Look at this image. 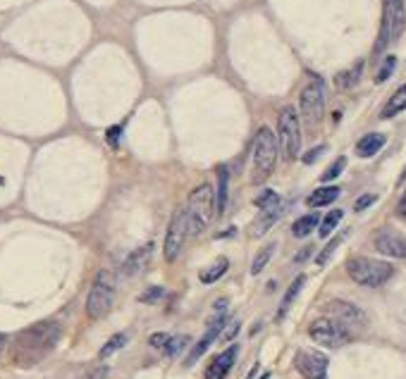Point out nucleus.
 <instances>
[{"label": "nucleus", "mask_w": 406, "mask_h": 379, "mask_svg": "<svg viewBox=\"0 0 406 379\" xmlns=\"http://www.w3.org/2000/svg\"><path fill=\"white\" fill-rule=\"evenodd\" d=\"M58 339H60L58 322H51V320L36 322L29 330L17 334L12 360H15L20 368H31V365L41 363V360L55 349Z\"/></svg>", "instance_id": "nucleus-1"}, {"label": "nucleus", "mask_w": 406, "mask_h": 379, "mask_svg": "<svg viewBox=\"0 0 406 379\" xmlns=\"http://www.w3.org/2000/svg\"><path fill=\"white\" fill-rule=\"evenodd\" d=\"M186 222H189L191 234H201L217 217V200L215 188L210 184L196 186L189 193V203H186Z\"/></svg>", "instance_id": "nucleus-2"}, {"label": "nucleus", "mask_w": 406, "mask_h": 379, "mask_svg": "<svg viewBox=\"0 0 406 379\" xmlns=\"http://www.w3.org/2000/svg\"><path fill=\"white\" fill-rule=\"evenodd\" d=\"M347 272L356 284H361V287L378 289L383 287L385 282L392 279L395 267H392L390 263L373 260V258H366V255H356L347 260Z\"/></svg>", "instance_id": "nucleus-3"}, {"label": "nucleus", "mask_w": 406, "mask_h": 379, "mask_svg": "<svg viewBox=\"0 0 406 379\" xmlns=\"http://www.w3.org/2000/svg\"><path fill=\"white\" fill-rule=\"evenodd\" d=\"M275 165H277V138L268 126H261L253 138V184H263L275 172Z\"/></svg>", "instance_id": "nucleus-4"}, {"label": "nucleus", "mask_w": 406, "mask_h": 379, "mask_svg": "<svg viewBox=\"0 0 406 379\" xmlns=\"http://www.w3.org/2000/svg\"><path fill=\"white\" fill-rule=\"evenodd\" d=\"M112 301H115V279L108 270H101L96 275L89 296H86V315L91 320H103L110 313Z\"/></svg>", "instance_id": "nucleus-5"}, {"label": "nucleus", "mask_w": 406, "mask_h": 379, "mask_svg": "<svg viewBox=\"0 0 406 379\" xmlns=\"http://www.w3.org/2000/svg\"><path fill=\"white\" fill-rule=\"evenodd\" d=\"M406 27V10L404 0H383V24H380V36L376 53H383L387 46H392Z\"/></svg>", "instance_id": "nucleus-6"}, {"label": "nucleus", "mask_w": 406, "mask_h": 379, "mask_svg": "<svg viewBox=\"0 0 406 379\" xmlns=\"http://www.w3.org/2000/svg\"><path fill=\"white\" fill-rule=\"evenodd\" d=\"M277 146L287 160H294L301 150V119L292 105L282 107L277 117Z\"/></svg>", "instance_id": "nucleus-7"}, {"label": "nucleus", "mask_w": 406, "mask_h": 379, "mask_svg": "<svg viewBox=\"0 0 406 379\" xmlns=\"http://www.w3.org/2000/svg\"><path fill=\"white\" fill-rule=\"evenodd\" d=\"M309 337L321 346L328 349H340L352 341V332L349 327H345L342 322H337L335 318H321L309 327Z\"/></svg>", "instance_id": "nucleus-8"}, {"label": "nucleus", "mask_w": 406, "mask_h": 379, "mask_svg": "<svg viewBox=\"0 0 406 379\" xmlns=\"http://www.w3.org/2000/svg\"><path fill=\"white\" fill-rule=\"evenodd\" d=\"M299 107H301V117L309 126H316L323 119L325 112V88L323 81H309L304 86L301 96H299Z\"/></svg>", "instance_id": "nucleus-9"}, {"label": "nucleus", "mask_w": 406, "mask_h": 379, "mask_svg": "<svg viewBox=\"0 0 406 379\" xmlns=\"http://www.w3.org/2000/svg\"><path fill=\"white\" fill-rule=\"evenodd\" d=\"M225 308H227V301L220 299L215 303V315H213V320L208 322V330H205V334L201 339H198V344L193 346L191 353H189V358H186V365H193L198 358L203 356L205 351L213 346V341L220 337V332H222V327H225V322H227V315H225Z\"/></svg>", "instance_id": "nucleus-10"}, {"label": "nucleus", "mask_w": 406, "mask_h": 379, "mask_svg": "<svg viewBox=\"0 0 406 379\" xmlns=\"http://www.w3.org/2000/svg\"><path fill=\"white\" fill-rule=\"evenodd\" d=\"M189 234V222H186V212L184 210H174L170 224H167V234H165V260L167 263H174L184 246V239Z\"/></svg>", "instance_id": "nucleus-11"}, {"label": "nucleus", "mask_w": 406, "mask_h": 379, "mask_svg": "<svg viewBox=\"0 0 406 379\" xmlns=\"http://www.w3.org/2000/svg\"><path fill=\"white\" fill-rule=\"evenodd\" d=\"M328 356L318 351H299L294 356V368L304 379H328Z\"/></svg>", "instance_id": "nucleus-12"}, {"label": "nucleus", "mask_w": 406, "mask_h": 379, "mask_svg": "<svg viewBox=\"0 0 406 379\" xmlns=\"http://www.w3.org/2000/svg\"><path fill=\"white\" fill-rule=\"evenodd\" d=\"M328 311L330 315L342 322L345 327H364L366 325V315L361 311L359 306H354V303H347V301H330L328 303Z\"/></svg>", "instance_id": "nucleus-13"}, {"label": "nucleus", "mask_w": 406, "mask_h": 379, "mask_svg": "<svg viewBox=\"0 0 406 379\" xmlns=\"http://www.w3.org/2000/svg\"><path fill=\"white\" fill-rule=\"evenodd\" d=\"M376 248L383 253V255L406 258V239L397 236V234L392 231H380L376 236Z\"/></svg>", "instance_id": "nucleus-14"}, {"label": "nucleus", "mask_w": 406, "mask_h": 379, "mask_svg": "<svg viewBox=\"0 0 406 379\" xmlns=\"http://www.w3.org/2000/svg\"><path fill=\"white\" fill-rule=\"evenodd\" d=\"M151 253H153V241H151V243H143L141 248H136L132 255H129L127 260H124L122 275H124V277H136V275H141L143 270H146Z\"/></svg>", "instance_id": "nucleus-15"}, {"label": "nucleus", "mask_w": 406, "mask_h": 379, "mask_svg": "<svg viewBox=\"0 0 406 379\" xmlns=\"http://www.w3.org/2000/svg\"><path fill=\"white\" fill-rule=\"evenodd\" d=\"M234 360H237V346H229L227 351H222L220 356L208 365L205 379H225L229 375V370L234 368Z\"/></svg>", "instance_id": "nucleus-16"}, {"label": "nucleus", "mask_w": 406, "mask_h": 379, "mask_svg": "<svg viewBox=\"0 0 406 379\" xmlns=\"http://www.w3.org/2000/svg\"><path fill=\"white\" fill-rule=\"evenodd\" d=\"M280 215H282V205L263 207V210L258 212V217L253 219V224H251L253 236H263V234H265L268 229H270V227L280 219Z\"/></svg>", "instance_id": "nucleus-17"}, {"label": "nucleus", "mask_w": 406, "mask_h": 379, "mask_svg": "<svg viewBox=\"0 0 406 379\" xmlns=\"http://www.w3.org/2000/svg\"><path fill=\"white\" fill-rule=\"evenodd\" d=\"M215 200H217V215L225 212L229 200V169L220 165L217 167V191H215Z\"/></svg>", "instance_id": "nucleus-18"}, {"label": "nucleus", "mask_w": 406, "mask_h": 379, "mask_svg": "<svg viewBox=\"0 0 406 379\" xmlns=\"http://www.w3.org/2000/svg\"><path fill=\"white\" fill-rule=\"evenodd\" d=\"M404 110H406V84H402L395 93H392V98L387 100V105L383 107L380 115H383V119H392Z\"/></svg>", "instance_id": "nucleus-19"}, {"label": "nucleus", "mask_w": 406, "mask_h": 379, "mask_svg": "<svg viewBox=\"0 0 406 379\" xmlns=\"http://www.w3.org/2000/svg\"><path fill=\"white\" fill-rule=\"evenodd\" d=\"M337 198H340V186H321L306 198V203H309V207H323V205H330Z\"/></svg>", "instance_id": "nucleus-20"}, {"label": "nucleus", "mask_w": 406, "mask_h": 379, "mask_svg": "<svg viewBox=\"0 0 406 379\" xmlns=\"http://www.w3.org/2000/svg\"><path fill=\"white\" fill-rule=\"evenodd\" d=\"M383 146H385L383 134H368L356 143V153H359V157H373Z\"/></svg>", "instance_id": "nucleus-21"}, {"label": "nucleus", "mask_w": 406, "mask_h": 379, "mask_svg": "<svg viewBox=\"0 0 406 379\" xmlns=\"http://www.w3.org/2000/svg\"><path fill=\"white\" fill-rule=\"evenodd\" d=\"M227 270H229V260L227 258H220V260H215L210 267H205L203 272L198 275V279H201L203 284H215L225 272H227Z\"/></svg>", "instance_id": "nucleus-22"}, {"label": "nucleus", "mask_w": 406, "mask_h": 379, "mask_svg": "<svg viewBox=\"0 0 406 379\" xmlns=\"http://www.w3.org/2000/svg\"><path fill=\"white\" fill-rule=\"evenodd\" d=\"M306 284V277H297L294 282H292V287L287 289V294H285V299L282 303H280V313H277V318L282 320L287 313H289V308H292V303H294V299L299 296V291H301V287Z\"/></svg>", "instance_id": "nucleus-23"}, {"label": "nucleus", "mask_w": 406, "mask_h": 379, "mask_svg": "<svg viewBox=\"0 0 406 379\" xmlns=\"http://www.w3.org/2000/svg\"><path fill=\"white\" fill-rule=\"evenodd\" d=\"M318 222H321V219H318V215H316V212H314V215H304V217H299L297 222L292 224V234H294L297 239L309 236V234L318 227Z\"/></svg>", "instance_id": "nucleus-24"}, {"label": "nucleus", "mask_w": 406, "mask_h": 379, "mask_svg": "<svg viewBox=\"0 0 406 379\" xmlns=\"http://www.w3.org/2000/svg\"><path fill=\"white\" fill-rule=\"evenodd\" d=\"M342 217H345V212L342 210H333V212L325 215L323 222H318V234H321V239H328L330 234L335 231V227L342 222Z\"/></svg>", "instance_id": "nucleus-25"}, {"label": "nucleus", "mask_w": 406, "mask_h": 379, "mask_svg": "<svg viewBox=\"0 0 406 379\" xmlns=\"http://www.w3.org/2000/svg\"><path fill=\"white\" fill-rule=\"evenodd\" d=\"M361 72H364V60L356 62L354 69H349V72H342L340 77L335 79L337 86H340V88H352V86H356V81H359Z\"/></svg>", "instance_id": "nucleus-26"}, {"label": "nucleus", "mask_w": 406, "mask_h": 379, "mask_svg": "<svg viewBox=\"0 0 406 379\" xmlns=\"http://www.w3.org/2000/svg\"><path fill=\"white\" fill-rule=\"evenodd\" d=\"M275 248H277L275 243H268L263 251H258V255H256V260L251 265V275H261V272H263V267H265L268 263H270Z\"/></svg>", "instance_id": "nucleus-27"}, {"label": "nucleus", "mask_w": 406, "mask_h": 379, "mask_svg": "<svg viewBox=\"0 0 406 379\" xmlns=\"http://www.w3.org/2000/svg\"><path fill=\"white\" fill-rule=\"evenodd\" d=\"M124 344H127V334H115V337H112V339L105 341V346L101 349V358H110L112 353L120 351Z\"/></svg>", "instance_id": "nucleus-28"}, {"label": "nucleus", "mask_w": 406, "mask_h": 379, "mask_svg": "<svg viewBox=\"0 0 406 379\" xmlns=\"http://www.w3.org/2000/svg\"><path fill=\"white\" fill-rule=\"evenodd\" d=\"M345 167H347V157L342 155V157H337V160H335L328 169H325L321 179H323V181H333V179H337V176H340L342 172H345Z\"/></svg>", "instance_id": "nucleus-29"}, {"label": "nucleus", "mask_w": 406, "mask_h": 379, "mask_svg": "<svg viewBox=\"0 0 406 379\" xmlns=\"http://www.w3.org/2000/svg\"><path fill=\"white\" fill-rule=\"evenodd\" d=\"M256 205L263 210V207H273V205H280V195L273 191V188H265L263 193H258L256 195V200H253Z\"/></svg>", "instance_id": "nucleus-30"}, {"label": "nucleus", "mask_w": 406, "mask_h": 379, "mask_svg": "<svg viewBox=\"0 0 406 379\" xmlns=\"http://www.w3.org/2000/svg\"><path fill=\"white\" fill-rule=\"evenodd\" d=\"M395 67H397V58H395V55L385 58L383 67H380V72L376 74V81H378V84H383V81L390 79V77H392V72H395Z\"/></svg>", "instance_id": "nucleus-31"}, {"label": "nucleus", "mask_w": 406, "mask_h": 379, "mask_svg": "<svg viewBox=\"0 0 406 379\" xmlns=\"http://www.w3.org/2000/svg\"><path fill=\"white\" fill-rule=\"evenodd\" d=\"M186 341H189V339H186L184 334H179V337H170V339H167V344H165V349H162V351H165L167 356H177V353L186 346Z\"/></svg>", "instance_id": "nucleus-32"}, {"label": "nucleus", "mask_w": 406, "mask_h": 379, "mask_svg": "<svg viewBox=\"0 0 406 379\" xmlns=\"http://www.w3.org/2000/svg\"><path fill=\"white\" fill-rule=\"evenodd\" d=\"M340 243H342V236L333 239V241H330V243H328V246H325V248H323V253H321V255L316 258V263H318V265H325V263H328V260H330V255H333V253H335V248H337V246H340Z\"/></svg>", "instance_id": "nucleus-33"}, {"label": "nucleus", "mask_w": 406, "mask_h": 379, "mask_svg": "<svg viewBox=\"0 0 406 379\" xmlns=\"http://www.w3.org/2000/svg\"><path fill=\"white\" fill-rule=\"evenodd\" d=\"M162 296H165L162 287H153V289H148V291H143V294L139 296V301H141V303H155V301H160Z\"/></svg>", "instance_id": "nucleus-34"}, {"label": "nucleus", "mask_w": 406, "mask_h": 379, "mask_svg": "<svg viewBox=\"0 0 406 379\" xmlns=\"http://www.w3.org/2000/svg\"><path fill=\"white\" fill-rule=\"evenodd\" d=\"M376 200H378V195H376V193H366V195H361V198L354 203V210H356V212L366 210V207H368V205H373V203H376Z\"/></svg>", "instance_id": "nucleus-35"}, {"label": "nucleus", "mask_w": 406, "mask_h": 379, "mask_svg": "<svg viewBox=\"0 0 406 379\" xmlns=\"http://www.w3.org/2000/svg\"><path fill=\"white\" fill-rule=\"evenodd\" d=\"M120 134H122V126H110L108 131H105V138H108V143L112 148H117V143H120Z\"/></svg>", "instance_id": "nucleus-36"}, {"label": "nucleus", "mask_w": 406, "mask_h": 379, "mask_svg": "<svg viewBox=\"0 0 406 379\" xmlns=\"http://www.w3.org/2000/svg\"><path fill=\"white\" fill-rule=\"evenodd\" d=\"M167 339H170V334H162V332H158V334H153V337L148 339V344H151L153 349H165Z\"/></svg>", "instance_id": "nucleus-37"}, {"label": "nucleus", "mask_w": 406, "mask_h": 379, "mask_svg": "<svg viewBox=\"0 0 406 379\" xmlns=\"http://www.w3.org/2000/svg\"><path fill=\"white\" fill-rule=\"evenodd\" d=\"M323 150H325L323 146H318V148H314V150H309V153H306V157H304V162H306V165H311V162H314L316 157L323 153Z\"/></svg>", "instance_id": "nucleus-38"}, {"label": "nucleus", "mask_w": 406, "mask_h": 379, "mask_svg": "<svg viewBox=\"0 0 406 379\" xmlns=\"http://www.w3.org/2000/svg\"><path fill=\"white\" fill-rule=\"evenodd\" d=\"M397 210H399V215H402V217L406 219V193L402 195V200H399V207H397Z\"/></svg>", "instance_id": "nucleus-39"}, {"label": "nucleus", "mask_w": 406, "mask_h": 379, "mask_svg": "<svg viewBox=\"0 0 406 379\" xmlns=\"http://www.w3.org/2000/svg\"><path fill=\"white\" fill-rule=\"evenodd\" d=\"M5 346H8V334H3V332H0V353L5 351Z\"/></svg>", "instance_id": "nucleus-40"}, {"label": "nucleus", "mask_w": 406, "mask_h": 379, "mask_svg": "<svg viewBox=\"0 0 406 379\" xmlns=\"http://www.w3.org/2000/svg\"><path fill=\"white\" fill-rule=\"evenodd\" d=\"M309 253H311V248H306V251H301L297 255V263H301V260H306V258H309Z\"/></svg>", "instance_id": "nucleus-41"}, {"label": "nucleus", "mask_w": 406, "mask_h": 379, "mask_svg": "<svg viewBox=\"0 0 406 379\" xmlns=\"http://www.w3.org/2000/svg\"><path fill=\"white\" fill-rule=\"evenodd\" d=\"M268 377H270V375H268V372H265V375H263V377H261V379H268Z\"/></svg>", "instance_id": "nucleus-42"}]
</instances>
